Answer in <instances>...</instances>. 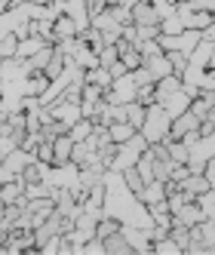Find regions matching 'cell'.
Here are the masks:
<instances>
[{
  "mask_svg": "<svg viewBox=\"0 0 215 255\" xmlns=\"http://www.w3.org/2000/svg\"><path fill=\"white\" fill-rule=\"evenodd\" d=\"M169 123H172V117L163 111V105L151 102V105H145V123L138 126V132L148 138V144H154V141L169 138Z\"/></svg>",
  "mask_w": 215,
  "mask_h": 255,
  "instance_id": "6da1fadb",
  "label": "cell"
},
{
  "mask_svg": "<svg viewBox=\"0 0 215 255\" xmlns=\"http://www.w3.org/2000/svg\"><path fill=\"white\" fill-rule=\"evenodd\" d=\"M120 62L126 65V71H135L138 65H141V56H138V49H135V43L126 49V52H120Z\"/></svg>",
  "mask_w": 215,
  "mask_h": 255,
  "instance_id": "ffe728a7",
  "label": "cell"
},
{
  "mask_svg": "<svg viewBox=\"0 0 215 255\" xmlns=\"http://www.w3.org/2000/svg\"><path fill=\"white\" fill-rule=\"evenodd\" d=\"M71 148H74V138H71L68 132L52 138V166H65V163H71Z\"/></svg>",
  "mask_w": 215,
  "mask_h": 255,
  "instance_id": "3957f363",
  "label": "cell"
},
{
  "mask_svg": "<svg viewBox=\"0 0 215 255\" xmlns=\"http://www.w3.org/2000/svg\"><path fill=\"white\" fill-rule=\"evenodd\" d=\"M15 46H19V37L15 34H3L0 37V59H15Z\"/></svg>",
  "mask_w": 215,
  "mask_h": 255,
  "instance_id": "ac0fdd59",
  "label": "cell"
},
{
  "mask_svg": "<svg viewBox=\"0 0 215 255\" xmlns=\"http://www.w3.org/2000/svg\"><path fill=\"white\" fill-rule=\"evenodd\" d=\"M203 175H206V181H209V188L215 191V154L206 160V166H203Z\"/></svg>",
  "mask_w": 215,
  "mask_h": 255,
  "instance_id": "cb8c5ba5",
  "label": "cell"
},
{
  "mask_svg": "<svg viewBox=\"0 0 215 255\" xmlns=\"http://www.w3.org/2000/svg\"><path fill=\"white\" fill-rule=\"evenodd\" d=\"M129 9H132V25H160V12L151 0H138Z\"/></svg>",
  "mask_w": 215,
  "mask_h": 255,
  "instance_id": "7a4b0ae2",
  "label": "cell"
},
{
  "mask_svg": "<svg viewBox=\"0 0 215 255\" xmlns=\"http://www.w3.org/2000/svg\"><path fill=\"white\" fill-rule=\"evenodd\" d=\"M206 62H209V68H215V43L209 46V59H206Z\"/></svg>",
  "mask_w": 215,
  "mask_h": 255,
  "instance_id": "484cf974",
  "label": "cell"
},
{
  "mask_svg": "<svg viewBox=\"0 0 215 255\" xmlns=\"http://www.w3.org/2000/svg\"><path fill=\"white\" fill-rule=\"evenodd\" d=\"M117 59H120L117 46H102V49H99V65H102V68H111Z\"/></svg>",
  "mask_w": 215,
  "mask_h": 255,
  "instance_id": "44dd1931",
  "label": "cell"
},
{
  "mask_svg": "<svg viewBox=\"0 0 215 255\" xmlns=\"http://www.w3.org/2000/svg\"><path fill=\"white\" fill-rule=\"evenodd\" d=\"M160 105H163V111H166L169 117H178V114H185V111H188V105H191V99H188V93H185V89H178V93L166 96V99L160 102Z\"/></svg>",
  "mask_w": 215,
  "mask_h": 255,
  "instance_id": "ba28073f",
  "label": "cell"
},
{
  "mask_svg": "<svg viewBox=\"0 0 215 255\" xmlns=\"http://www.w3.org/2000/svg\"><path fill=\"white\" fill-rule=\"evenodd\" d=\"M108 71H111V77H114V80H117V77H123V74H126V65H123V62H120V59H117V62H114V65H111V68H108Z\"/></svg>",
  "mask_w": 215,
  "mask_h": 255,
  "instance_id": "d4e9b609",
  "label": "cell"
},
{
  "mask_svg": "<svg viewBox=\"0 0 215 255\" xmlns=\"http://www.w3.org/2000/svg\"><path fill=\"white\" fill-rule=\"evenodd\" d=\"M105 255H132L135 249H132V243L126 240V234H123V228L120 231H114L111 237H105Z\"/></svg>",
  "mask_w": 215,
  "mask_h": 255,
  "instance_id": "5b68a950",
  "label": "cell"
},
{
  "mask_svg": "<svg viewBox=\"0 0 215 255\" xmlns=\"http://www.w3.org/2000/svg\"><path fill=\"white\" fill-rule=\"evenodd\" d=\"M0 3H3V6H9V3H12V0H0Z\"/></svg>",
  "mask_w": 215,
  "mask_h": 255,
  "instance_id": "4316f807",
  "label": "cell"
},
{
  "mask_svg": "<svg viewBox=\"0 0 215 255\" xmlns=\"http://www.w3.org/2000/svg\"><path fill=\"white\" fill-rule=\"evenodd\" d=\"M178 89H182V77H178V74H166V77H160V80L154 83V102H163L166 96L178 93Z\"/></svg>",
  "mask_w": 215,
  "mask_h": 255,
  "instance_id": "52a82bcc",
  "label": "cell"
},
{
  "mask_svg": "<svg viewBox=\"0 0 215 255\" xmlns=\"http://www.w3.org/2000/svg\"><path fill=\"white\" fill-rule=\"evenodd\" d=\"M166 59H169V65H172V74H178V77H182L185 71H188V56H185V52L169 49V52H166Z\"/></svg>",
  "mask_w": 215,
  "mask_h": 255,
  "instance_id": "e0dca14e",
  "label": "cell"
},
{
  "mask_svg": "<svg viewBox=\"0 0 215 255\" xmlns=\"http://www.w3.org/2000/svg\"><path fill=\"white\" fill-rule=\"evenodd\" d=\"M34 160H40V163H52V141L43 138L37 148H34Z\"/></svg>",
  "mask_w": 215,
  "mask_h": 255,
  "instance_id": "7402d4cb",
  "label": "cell"
},
{
  "mask_svg": "<svg viewBox=\"0 0 215 255\" xmlns=\"http://www.w3.org/2000/svg\"><path fill=\"white\" fill-rule=\"evenodd\" d=\"M141 65H145V68L151 71L154 83H157L160 77L172 74V65H169V59H166V52H157V56H148V59H141Z\"/></svg>",
  "mask_w": 215,
  "mask_h": 255,
  "instance_id": "8992f818",
  "label": "cell"
},
{
  "mask_svg": "<svg viewBox=\"0 0 215 255\" xmlns=\"http://www.w3.org/2000/svg\"><path fill=\"white\" fill-rule=\"evenodd\" d=\"M62 71H65V56H62L56 46H52V56H49V62H46V68H43V74H46L49 80H56Z\"/></svg>",
  "mask_w": 215,
  "mask_h": 255,
  "instance_id": "9a60e30c",
  "label": "cell"
},
{
  "mask_svg": "<svg viewBox=\"0 0 215 255\" xmlns=\"http://www.w3.org/2000/svg\"><path fill=\"white\" fill-rule=\"evenodd\" d=\"M182 191H188V194H194V197H200L203 191H209V181H206L203 172H191V175L182 181Z\"/></svg>",
  "mask_w": 215,
  "mask_h": 255,
  "instance_id": "7c38bea8",
  "label": "cell"
},
{
  "mask_svg": "<svg viewBox=\"0 0 215 255\" xmlns=\"http://www.w3.org/2000/svg\"><path fill=\"white\" fill-rule=\"evenodd\" d=\"M96 132V123L89 120V117H80L77 123H71V129H68V135L74 138V141H83V138H89Z\"/></svg>",
  "mask_w": 215,
  "mask_h": 255,
  "instance_id": "5bb4252c",
  "label": "cell"
},
{
  "mask_svg": "<svg viewBox=\"0 0 215 255\" xmlns=\"http://www.w3.org/2000/svg\"><path fill=\"white\" fill-rule=\"evenodd\" d=\"M188 108H191V111H194L197 117H200V120H203L206 114H212V108H209V102H206L203 96H197V99H191V105H188Z\"/></svg>",
  "mask_w": 215,
  "mask_h": 255,
  "instance_id": "603a6c76",
  "label": "cell"
},
{
  "mask_svg": "<svg viewBox=\"0 0 215 255\" xmlns=\"http://www.w3.org/2000/svg\"><path fill=\"white\" fill-rule=\"evenodd\" d=\"M135 132H138V129H135L132 123H126V120H114V123H108V135H111V141H114V144L132 138Z\"/></svg>",
  "mask_w": 215,
  "mask_h": 255,
  "instance_id": "30bf717a",
  "label": "cell"
},
{
  "mask_svg": "<svg viewBox=\"0 0 215 255\" xmlns=\"http://www.w3.org/2000/svg\"><path fill=\"white\" fill-rule=\"evenodd\" d=\"M43 46H46L43 37H37V34H28V37H22L19 46H15V59H22V62H25V59L34 56V52H40Z\"/></svg>",
  "mask_w": 215,
  "mask_h": 255,
  "instance_id": "9c48e42d",
  "label": "cell"
},
{
  "mask_svg": "<svg viewBox=\"0 0 215 255\" xmlns=\"http://www.w3.org/2000/svg\"><path fill=\"white\" fill-rule=\"evenodd\" d=\"M83 83H96L99 89H108V86H111L114 83V77H111V71H108V68H89V71H83Z\"/></svg>",
  "mask_w": 215,
  "mask_h": 255,
  "instance_id": "8fae6325",
  "label": "cell"
},
{
  "mask_svg": "<svg viewBox=\"0 0 215 255\" xmlns=\"http://www.w3.org/2000/svg\"><path fill=\"white\" fill-rule=\"evenodd\" d=\"M77 31H80L77 22L71 19L68 12H59L56 19H52V40H56V43L65 40V37H77Z\"/></svg>",
  "mask_w": 215,
  "mask_h": 255,
  "instance_id": "277c9868",
  "label": "cell"
},
{
  "mask_svg": "<svg viewBox=\"0 0 215 255\" xmlns=\"http://www.w3.org/2000/svg\"><path fill=\"white\" fill-rule=\"evenodd\" d=\"M120 175H123V188H129V194H135V200H138L141 188H145V178L138 175V169H135V166H126Z\"/></svg>",
  "mask_w": 215,
  "mask_h": 255,
  "instance_id": "4fadbf2b",
  "label": "cell"
},
{
  "mask_svg": "<svg viewBox=\"0 0 215 255\" xmlns=\"http://www.w3.org/2000/svg\"><path fill=\"white\" fill-rule=\"evenodd\" d=\"M135 49H138V56H141V59L163 52V49H160V43H157V37H154V40H135Z\"/></svg>",
  "mask_w": 215,
  "mask_h": 255,
  "instance_id": "d6986e66",
  "label": "cell"
},
{
  "mask_svg": "<svg viewBox=\"0 0 215 255\" xmlns=\"http://www.w3.org/2000/svg\"><path fill=\"white\" fill-rule=\"evenodd\" d=\"M212 111H215V108H212Z\"/></svg>",
  "mask_w": 215,
  "mask_h": 255,
  "instance_id": "83f0119b",
  "label": "cell"
},
{
  "mask_svg": "<svg viewBox=\"0 0 215 255\" xmlns=\"http://www.w3.org/2000/svg\"><path fill=\"white\" fill-rule=\"evenodd\" d=\"M123 108H126V123H132L135 129H138V126L145 123V105L132 99V102H126V105H123Z\"/></svg>",
  "mask_w": 215,
  "mask_h": 255,
  "instance_id": "2e32d148",
  "label": "cell"
}]
</instances>
